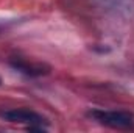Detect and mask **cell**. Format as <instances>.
Returning a JSON list of instances; mask_svg holds the SVG:
<instances>
[{
  "label": "cell",
  "instance_id": "obj_5",
  "mask_svg": "<svg viewBox=\"0 0 134 133\" xmlns=\"http://www.w3.org/2000/svg\"><path fill=\"white\" fill-rule=\"evenodd\" d=\"M0 85H2V78H0Z\"/></svg>",
  "mask_w": 134,
  "mask_h": 133
},
{
  "label": "cell",
  "instance_id": "obj_4",
  "mask_svg": "<svg viewBox=\"0 0 134 133\" xmlns=\"http://www.w3.org/2000/svg\"><path fill=\"white\" fill-rule=\"evenodd\" d=\"M104 3L119 14L131 17L134 14V0H104Z\"/></svg>",
  "mask_w": 134,
  "mask_h": 133
},
{
  "label": "cell",
  "instance_id": "obj_3",
  "mask_svg": "<svg viewBox=\"0 0 134 133\" xmlns=\"http://www.w3.org/2000/svg\"><path fill=\"white\" fill-rule=\"evenodd\" d=\"M9 66L16 69L17 72L27 75V77H42L50 74V66L44 64V63H34V61H28L25 58L20 57H13L9 58Z\"/></svg>",
  "mask_w": 134,
  "mask_h": 133
},
{
  "label": "cell",
  "instance_id": "obj_2",
  "mask_svg": "<svg viewBox=\"0 0 134 133\" xmlns=\"http://www.w3.org/2000/svg\"><path fill=\"white\" fill-rule=\"evenodd\" d=\"M0 117L13 122V124H24L27 127L30 125H47L48 121L42 114L36 113L28 108H11V110H3L0 111Z\"/></svg>",
  "mask_w": 134,
  "mask_h": 133
},
{
  "label": "cell",
  "instance_id": "obj_6",
  "mask_svg": "<svg viewBox=\"0 0 134 133\" xmlns=\"http://www.w3.org/2000/svg\"><path fill=\"white\" fill-rule=\"evenodd\" d=\"M0 28H2V25H0Z\"/></svg>",
  "mask_w": 134,
  "mask_h": 133
},
{
  "label": "cell",
  "instance_id": "obj_1",
  "mask_svg": "<svg viewBox=\"0 0 134 133\" xmlns=\"http://www.w3.org/2000/svg\"><path fill=\"white\" fill-rule=\"evenodd\" d=\"M87 116L101 125L112 129H134V114L130 111H108V110H91Z\"/></svg>",
  "mask_w": 134,
  "mask_h": 133
}]
</instances>
